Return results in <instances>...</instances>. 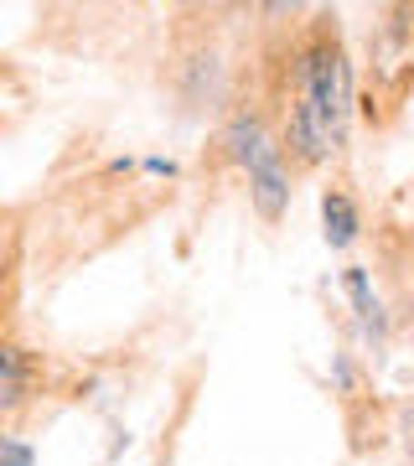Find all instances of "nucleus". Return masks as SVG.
Wrapping results in <instances>:
<instances>
[{
  "label": "nucleus",
  "mask_w": 414,
  "mask_h": 466,
  "mask_svg": "<svg viewBox=\"0 0 414 466\" xmlns=\"http://www.w3.org/2000/svg\"><path fill=\"white\" fill-rule=\"evenodd\" d=\"M290 150H296V161H306V167H316L321 156H327V130H321V119H316L311 99L300 94L296 104H290Z\"/></svg>",
  "instance_id": "3"
},
{
  "label": "nucleus",
  "mask_w": 414,
  "mask_h": 466,
  "mask_svg": "<svg viewBox=\"0 0 414 466\" xmlns=\"http://www.w3.org/2000/svg\"><path fill=\"white\" fill-rule=\"evenodd\" d=\"M0 466H32V451L16 441H0Z\"/></svg>",
  "instance_id": "5"
},
{
  "label": "nucleus",
  "mask_w": 414,
  "mask_h": 466,
  "mask_svg": "<svg viewBox=\"0 0 414 466\" xmlns=\"http://www.w3.org/2000/svg\"><path fill=\"white\" fill-rule=\"evenodd\" d=\"M321 213H327V238L342 249V244H352V233H358V208H352L342 192H327V202H321Z\"/></svg>",
  "instance_id": "4"
},
{
  "label": "nucleus",
  "mask_w": 414,
  "mask_h": 466,
  "mask_svg": "<svg viewBox=\"0 0 414 466\" xmlns=\"http://www.w3.org/2000/svg\"><path fill=\"white\" fill-rule=\"evenodd\" d=\"M248 198H254L259 218H269V223L285 213V202H290V177H285V161H280L275 146H265L248 161Z\"/></svg>",
  "instance_id": "2"
},
{
  "label": "nucleus",
  "mask_w": 414,
  "mask_h": 466,
  "mask_svg": "<svg viewBox=\"0 0 414 466\" xmlns=\"http://www.w3.org/2000/svg\"><path fill=\"white\" fill-rule=\"evenodd\" d=\"M300 94L311 99L321 130H327V146L342 150L348 140V115H352V67L342 57L337 42H316L306 57H300Z\"/></svg>",
  "instance_id": "1"
}]
</instances>
